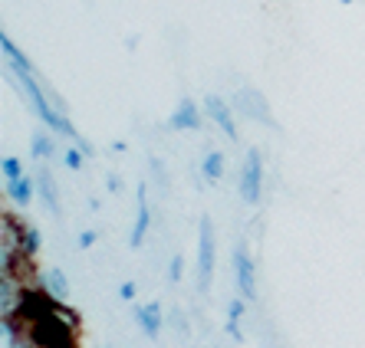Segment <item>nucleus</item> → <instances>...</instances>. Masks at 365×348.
Returning <instances> with one entry per match:
<instances>
[{"label": "nucleus", "instance_id": "1", "mask_svg": "<svg viewBox=\"0 0 365 348\" xmlns=\"http://www.w3.org/2000/svg\"><path fill=\"white\" fill-rule=\"evenodd\" d=\"M264 194V162H260V152L250 148L244 154V168H240V197L247 204H257Z\"/></svg>", "mask_w": 365, "mask_h": 348}, {"label": "nucleus", "instance_id": "2", "mask_svg": "<svg viewBox=\"0 0 365 348\" xmlns=\"http://www.w3.org/2000/svg\"><path fill=\"white\" fill-rule=\"evenodd\" d=\"M214 227L207 217H201V233H197V286L207 292L214 280Z\"/></svg>", "mask_w": 365, "mask_h": 348}, {"label": "nucleus", "instance_id": "3", "mask_svg": "<svg viewBox=\"0 0 365 348\" xmlns=\"http://www.w3.org/2000/svg\"><path fill=\"white\" fill-rule=\"evenodd\" d=\"M26 292H30V286H24L17 273L0 270V315H20Z\"/></svg>", "mask_w": 365, "mask_h": 348}, {"label": "nucleus", "instance_id": "4", "mask_svg": "<svg viewBox=\"0 0 365 348\" xmlns=\"http://www.w3.org/2000/svg\"><path fill=\"white\" fill-rule=\"evenodd\" d=\"M20 240H24V223L17 221V217H10V213H4L0 217V260H4V266L14 263L20 253Z\"/></svg>", "mask_w": 365, "mask_h": 348}, {"label": "nucleus", "instance_id": "5", "mask_svg": "<svg viewBox=\"0 0 365 348\" xmlns=\"http://www.w3.org/2000/svg\"><path fill=\"white\" fill-rule=\"evenodd\" d=\"M234 276H237V292H240V299H250V302H254V296H257L254 260H250V253H247L244 243L234 246Z\"/></svg>", "mask_w": 365, "mask_h": 348}, {"label": "nucleus", "instance_id": "6", "mask_svg": "<svg viewBox=\"0 0 365 348\" xmlns=\"http://www.w3.org/2000/svg\"><path fill=\"white\" fill-rule=\"evenodd\" d=\"M168 128L171 132H201V109L195 99H181L178 109L171 112Z\"/></svg>", "mask_w": 365, "mask_h": 348}, {"label": "nucleus", "instance_id": "7", "mask_svg": "<svg viewBox=\"0 0 365 348\" xmlns=\"http://www.w3.org/2000/svg\"><path fill=\"white\" fill-rule=\"evenodd\" d=\"M237 105H240V112H244L247 119L264 122V125H273V115L267 112L264 95L257 93V89H240V93H237Z\"/></svg>", "mask_w": 365, "mask_h": 348}, {"label": "nucleus", "instance_id": "8", "mask_svg": "<svg viewBox=\"0 0 365 348\" xmlns=\"http://www.w3.org/2000/svg\"><path fill=\"white\" fill-rule=\"evenodd\" d=\"M204 109H207V115H211L214 122H217V128H224V135L230 138V142H237V125H234V115H230V105L224 102L221 95H207L204 99Z\"/></svg>", "mask_w": 365, "mask_h": 348}, {"label": "nucleus", "instance_id": "9", "mask_svg": "<svg viewBox=\"0 0 365 348\" xmlns=\"http://www.w3.org/2000/svg\"><path fill=\"white\" fill-rule=\"evenodd\" d=\"M135 322H138V329L145 332V339H158L162 335V325H165V319H162V306L158 302H145V306H135Z\"/></svg>", "mask_w": 365, "mask_h": 348}, {"label": "nucleus", "instance_id": "10", "mask_svg": "<svg viewBox=\"0 0 365 348\" xmlns=\"http://www.w3.org/2000/svg\"><path fill=\"white\" fill-rule=\"evenodd\" d=\"M148 223H152V213H148V191H145V184H138V213H135V227H132V237H128V243L135 246V250L145 243Z\"/></svg>", "mask_w": 365, "mask_h": 348}, {"label": "nucleus", "instance_id": "11", "mask_svg": "<svg viewBox=\"0 0 365 348\" xmlns=\"http://www.w3.org/2000/svg\"><path fill=\"white\" fill-rule=\"evenodd\" d=\"M36 191H40V201L50 213H60V194H56V181H53L50 168L36 171Z\"/></svg>", "mask_w": 365, "mask_h": 348}, {"label": "nucleus", "instance_id": "12", "mask_svg": "<svg viewBox=\"0 0 365 348\" xmlns=\"http://www.w3.org/2000/svg\"><path fill=\"white\" fill-rule=\"evenodd\" d=\"M0 50H4V56H7V66L14 69V73H34V63H30L24 53H20V46H14V40H10L7 33L0 36Z\"/></svg>", "mask_w": 365, "mask_h": 348}, {"label": "nucleus", "instance_id": "13", "mask_svg": "<svg viewBox=\"0 0 365 348\" xmlns=\"http://www.w3.org/2000/svg\"><path fill=\"white\" fill-rule=\"evenodd\" d=\"M244 315H247V299H230L224 332H227L234 342H244V332H240V319H244Z\"/></svg>", "mask_w": 365, "mask_h": 348}, {"label": "nucleus", "instance_id": "14", "mask_svg": "<svg viewBox=\"0 0 365 348\" xmlns=\"http://www.w3.org/2000/svg\"><path fill=\"white\" fill-rule=\"evenodd\" d=\"M40 286L50 292L53 299H60V302H66V296H69V283H66V276H63L60 270H46L40 276Z\"/></svg>", "mask_w": 365, "mask_h": 348}, {"label": "nucleus", "instance_id": "15", "mask_svg": "<svg viewBox=\"0 0 365 348\" xmlns=\"http://www.w3.org/2000/svg\"><path fill=\"white\" fill-rule=\"evenodd\" d=\"M34 184H36V181H30V178H26V174H24V178H20V181H14V184H7V197H10V201H14V204H17V207H26V204H30V201H34Z\"/></svg>", "mask_w": 365, "mask_h": 348}, {"label": "nucleus", "instance_id": "16", "mask_svg": "<svg viewBox=\"0 0 365 348\" xmlns=\"http://www.w3.org/2000/svg\"><path fill=\"white\" fill-rule=\"evenodd\" d=\"M201 174H204V181L217 184V181L224 178V154L221 152H211V154H207V158L201 162Z\"/></svg>", "mask_w": 365, "mask_h": 348}, {"label": "nucleus", "instance_id": "17", "mask_svg": "<svg viewBox=\"0 0 365 348\" xmlns=\"http://www.w3.org/2000/svg\"><path fill=\"white\" fill-rule=\"evenodd\" d=\"M40 246H43L40 230H34V227H24V240H20V253H24L26 260H34V256L40 253Z\"/></svg>", "mask_w": 365, "mask_h": 348}, {"label": "nucleus", "instance_id": "18", "mask_svg": "<svg viewBox=\"0 0 365 348\" xmlns=\"http://www.w3.org/2000/svg\"><path fill=\"white\" fill-rule=\"evenodd\" d=\"M30 152H34L36 162H46V158H53V138L46 135V132H36V135L30 138Z\"/></svg>", "mask_w": 365, "mask_h": 348}, {"label": "nucleus", "instance_id": "19", "mask_svg": "<svg viewBox=\"0 0 365 348\" xmlns=\"http://www.w3.org/2000/svg\"><path fill=\"white\" fill-rule=\"evenodd\" d=\"M4 178H7V184H14V181L24 178V164H20V158H14V154L4 158Z\"/></svg>", "mask_w": 365, "mask_h": 348}, {"label": "nucleus", "instance_id": "20", "mask_svg": "<svg viewBox=\"0 0 365 348\" xmlns=\"http://www.w3.org/2000/svg\"><path fill=\"white\" fill-rule=\"evenodd\" d=\"M83 158H86L83 148H66V154H63V162H66L69 171H79V168H83V164H86Z\"/></svg>", "mask_w": 365, "mask_h": 348}, {"label": "nucleus", "instance_id": "21", "mask_svg": "<svg viewBox=\"0 0 365 348\" xmlns=\"http://www.w3.org/2000/svg\"><path fill=\"white\" fill-rule=\"evenodd\" d=\"M181 270H185V260H181V256H175V260H171V266H168V280L178 283L181 280Z\"/></svg>", "mask_w": 365, "mask_h": 348}, {"label": "nucleus", "instance_id": "22", "mask_svg": "<svg viewBox=\"0 0 365 348\" xmlns=\"http://www.w3.org/2000/svg\"><path fill=\"white\" fill-rule=\"evenodd\" d=\"M135 292H138V286H135V283H132V280H128V283H122V286H119V296L125 299V302H132V299H135Z\"/></svg>", "mask_w": 365, "mask_h": 348}, {"label": "nucleus", "instance_id": "23", "mask_svg": "<svg viewBox=\"0 0 365 348\" xmlns=\"http://www.w3.org/2000/svg\"><path fill=\"white\" fill-rule=\"evenodd\" d=\"M93 243H96V233L93 230H83V233H79V250H89Z\"/></svg>", "mask_w": 365, "mask_h": 348}, {"label": "nucleus", "instance_id": "24", "mask_svg": "<svg viewBox=\"0 0 365 348\" xmlns=\"http://www.w3.org/2000/svg\"><path fill=\"white\" fill-rule=\"evenodd\" d=\"M7 348H36V345H34V339H30V335H20V339L14 342V345H7Z\"/></svg>", "mask_w": 365, "mask_h": 348}, {"label": "nucleus", "instance_id": "25", "mask_svg": "<svg viewBox=\"0 0 365 348\" xmlns=\"http://www.w3.org/2000/svg\"><path fill=\"white\" fill-rule=\"evenodd\" d=\"M106 184H109V191H112V194L119 191V178H115V174H109V178H106Z\"/></svg>", "mask_w": 365, "mask_h": 348}, {"label": "nucleus", "instance_id": "26", "mask_svg": "<svg viewBox=\"0 0 365 348\" xmlns=\"http://www.w3.org/2000/svg\"><path fill=\"white\" fill-rule=\"evenodd\" d=\"M339 4H356V0H339Z\"/></svg>", "mask_w": 365, "mask_h": 348}, {"label": "nucleus", "instance_id": "27", "mask_svg": "<svg viewBox=\"0 0 365 348\" xmlns=\"http://www.w3.org/2000/svg\"><path fill=\"white\" fill-rule=\"evenodd\" d=\"M109 348H112V345H109Z\"/></svg>", "mask_w": 365, "mask_h": 348}]
</instances>
